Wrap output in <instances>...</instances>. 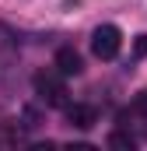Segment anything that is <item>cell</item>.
<instances>
[{
  "label": "cell",
  "mask_w": 147,
  "mask_h": 151,
  "mask_svg": "<svg viewBox=\"0 0 147 151\" xmlns=\"http://www.w3.org/2000/svg\"><path fill=\"white\" fill-rule=\"evenodd\" d=\"M119 49H123V32L116 25H98L95 35H91V53L98 60H116Z\"/></svg>",
  "instance_id": "1"
},
{
  "label": "cell",
  "mask_w": 147,
  "mask_h": 151,
  "mask_svg": "<svg viewBox=\"0 0 147 151\" xmlns=\"http://www.w3.org/2000/svg\"><path fill=\"white\" fill-rule=\"evenodd\" d=\"M35 91L46 106H67V88H63V77L60 70L49 74V70H39L35 74Z\"/></svg>",
  "instance_id": "2"
},
{
  "label": "cell",
  "mask_w": 147,
  "mask_h": 151,
  "mask_svg": "<svg viewBox=\"0 0 147 151\" xmlns=\"http://www.w3.org/2000/svg\"><path fill=\"white\" fill-rule=\"evenodd\" d=\"M56 70H60L63 77L81 74V70H84V67H81V53H77V49H70V46L56 49Z\"/></svg>",
  "instance_id": "3"
},
{
  "label": "cell",
  "mask_w": 147,
  "mask_h": 151,
  "mask_svg": "<svg viewBox=\"0 0 147 151\" xmlns=\"http://www.w3.org/2000/svg\"><path fill=\"white\" fill-rule=\"evenodd\" d=\"M67 119H70V127H77V130H88V127H95V119H98V113H95V106H67Z\"/></svg>",
  "instance_id": "4"
},
{
  "label": "cell",
  "mask_w": 147,
  "mask_h": 151,
  "mask_svg": "<svg viewBox=\"0 0 147 151\" xmlns=\"http://www.w3.org/2000/svg\"><path fill=\"white\" fill-rule=\"evenodd\" d=\"M133 137L126 134V130H116V134H109V148H126V151H133Z\"/></svg>",
  "instance_id": "5"
},
{
  "label": "cell",
  "mask_w": 147,
  "mask_h": 151,
  "mask_svg": "<svg viewBox=\"0 0 147 151\" xmlns=\"http://www.w3.org/2000/svg\"><path fill=\"white\" fill-rule=\"evenodd\" d=\"M133 53H137V56H147V35H137V42H133Z\"/></svg>",
  "instance_id": "6"
},
{
  "label": "cell",
  "mask_w": 147,
  "mask_h": 151,
  "mask_svg": "<svg viewBox=\"0 0 147 151\" xmlns=\"http://www.w3.org/2000/svg\"><path fill=\"white\" fill-rule=\"evenodd\" d=\"M137 113L147 116V91H140V95H137Z\"/></svg>",
  "instance_id": "7"
}]
</instances>
